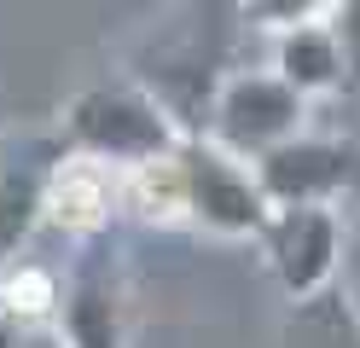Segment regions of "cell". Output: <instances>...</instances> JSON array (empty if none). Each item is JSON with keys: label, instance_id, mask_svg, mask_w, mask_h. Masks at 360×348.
<instances>
[{"label": "cell", "instance_id": "9", "mask_svg": "<svg viewBox=\"0 0 360 348\" xmlns=\"http://www.w3.org/2000/svg\"><path fill=\"white\" fill-rule=\"evenodd\" d=\"M267 46H274L267 70H274L285 87H297L308 105H320V99H331V93H343L354 82V64H349V46H343V35H337V23L285 30Z\"/></svg>", "mask_w": 360, "mask_h": 348}, {"label": "cell", "instance_id": "12", "mask_svg": "<svg viewBox=\"0 0 360 348\" xmlns=\"http://www.w3.org/2000/svg\"><path fill=\"white\" fill-rule=\"evenodd\" d=\"M279 348H360V319L337 290L290 302L279 319Z\"/></svg>", "mask_w": 360, "mask_h": 348}, {"label": "cell", "instance_id": "2", "mask_svg": "<svg viewBox=\"0 0 360 348\" xmlns=\"http://www.w3.org/2000/svg\"><path fill=\"white\" fill-rule=\"evenodd\" d=\"M180 139L186 134L174 128V116L157 105L146 87H134L128 76L82 87L58 116V151L94 157V162H105V169H117V174L140 169L151 157H169Z\"/></svg>", "mask_w": 360, "mask_h": 348}, {"label": "cell", "instance_id": "8", "mask_svg": "<svg viewBox=\"0 0 360 348\" xmlns=\"http://www.w3.org/2000/svg\"><path fill=\"white\" fill-rule=\"evenodd\" d=\"M117 209H122V174L117 169H105L94 157L58 151L53 174H47V192H41V221L58 226L64 238L87 244V238H105L110 232Z\"/></svg>", "mask_w": 360, "mask_h": 348}, {"label": "cell", "instance_id": "17", "mask_svg": "<svg viewBox=\"0 0 360 348\" xmlns=\"http://www.w3.org/2000/svg\"><path fill=\"white\" fill-rule=\"evenodd\" d=\"M354 134H360V122H354Z\"/></svg>", "mask_w": 360, "mask_h": 348}, {"label": "cell", "instance_id": "5", "mask_svg": "<svg viewBox=\"0 0 360 348\" xmlns=\"http://www.w3.org/2000/svg\"><path fill=\"white\" fill-rule=\"evenodd\" d=\"M308 122H314V105L297 87H285L274 70H233L210 99L204 139H215L221 151H233L244 162H256L274 146L297 139Z\"/></svg>", "mask_w": 360, "mask_h": 348}, {"label": "cell", "instance_id": "6", "mask_svg": "<svg viewBox=\"0 0 360 348\" xmlns=\"http://www.w3.org/2000/svg\"><path fill=\"white\" fill-rule=\"evenodd\" d=\"M174 157H180V186H186V226L210 232V238L256 244V232H262V221H267L274 203L262 198L250 162L221 151L204 134H186Z\"/></svg>", "mask_w": 360, "mask_h": 348}, {"label": "cell", "instance_id": "4", "mask_svg": "<svg viewBox=\"0 0 360 348\" xmlns=\"http://www.w3.org/2000/svg\"><path fill=\"white\" fill-rule=\"evenodd\" d=\"M250 169H256V186H262V198L274 209H297V203L343 209L360 192V134L308 122L297 139L274 146Z\"/></svg>", "mask_w": 360, "mask_h": 348}, {"label": "cell", "instance_id": "10", "mask_svg": "<svg viewBox=\"0 0 360 348\" xmlns=\"http://www.w3.org/2000/svg\"><path fill=\"white\" fill-rule=\"evenodd\" d=\"M53 162H58V146L0 157V262H12V250L41 226V192H47Z\"/></svg>", "mask_w": 360, "mask_h": 348}, {"label": "cell", "instance_id": "3", "mask_svg": "<svg viewBox=\"0 0 360 348\" xmlns=\"http://www.w3.org/2000/svg\"><path fill=\"white\" fill-rule=\"evenodd\" d=\"M53 342L58 348H128V273H122L117 232L76 244L70 267L58 273Z\"/></svg>", "mask_w": 360, "mask_h": 348}, {"label": "cell", "instance_id": "14", "mask_svg": "<svg viewBox=\"0 0 360 348\" xmlns=\"http://www.w3.org/2000/svg\"><path fill=\"white\" fill-rule=\"evenodd\" d=\"M349 0H238V23L256 35H285V30H308V23H337Z\"/></svg>", "mask_w": 360, "mask_h": 348}, {"label": "cell", "instance_id": "15", "mask_svg": "<svg viewBox=\"0 0 360 348\" xmlns=\"http://www.w3.org/2000/svg\"><path fill=\"white\" fill-rule=\"evenodd\" d=\"M337 296L360 319V192L343 203V267H337Z\"/></svg>", "mask_w": 360, "mask_h": 348}, {"label": "cell", "instance_id": "1", "mask_svg": "<svg viewBox=\"0 0 360 348\" xmlns=\"http://www.w3.org/2000/svg\"><path fill=\"white\" fill-rule=\"evenodd\" d=\"M238 0H174L157 12L122 53V76L146 87L157 105L174 116L180 134H204V116L215 87L233 76V35Z\"/></svg>", "mask_w": 360, "mask_h": 348}, {"label": "cell", "instance_id": "7", "mask_svg": "<svg viewBox=\"0 0 360 348\" xmlns=\"http://www.w3.org/2000/svg\"><path fill=\"white\" fill-rule=\"evenodd\" d=\"M262 267L285 290V302H308L337 290V267H343V209L297 203V209H267L256 232Z\"/></svg>", "mask_w": 360, "mask_h": 348}, {"label": "cell", "instance_id": "16", "mask_svg": "<svg viewBox=\"0 0 360 348\" xmlns=\"http://www.w3.org/2000/svg\"><path fill=\"white\" fill-rule=\"evenodd\" d=\"M47 348H58V342H47Z\"/></svg>", "mask_w": 360, "mask_h": 348}, {"label": "cell", "instance_id": "13", "mask_svg": "<svg viewBox=\"0 0 360 348\" xmlns=\"http://www.w3.org/2000/svg\"><path fill=\"white\" fill-rule=\"evenodd\" d=\"M58 302V273L30 267V262H0V325L6 331H30V325H53Z\"/></svg>", "mask_w": 360, "mask_h": 348}, {"label": "cell", "instance_id": "11", "mask_svg": "<svg viewBox=\"0 0 360 348\" xmlns=\"http://www.w3.org/2000/svg\"><path fill=\"white\" fill-rule=\"evenodd\" d=\"M174 151L140 162V169H122V209L134 221H146V226H186V186H180V157Z\"/></svg>", "mask_w": 360, "mask_h": 348}]
</instances>
